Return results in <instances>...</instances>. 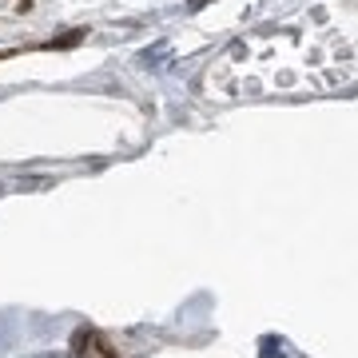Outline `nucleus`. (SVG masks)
<instances>
[{
    "label": "nucleus",
    "mask_w": 358,
    "mask_h": 358,
    "mask_svg": "<svg viewBox=\"0 0 358 358\" xmlns=\"http://www.w3.org/2000/svg\"><path fill=\"white\" fill-rule=\"evenodd\" d=\"M32 13V0H0V20H20Z\"/></svg>",
    "instance_id": "2"
},
{
    "label": "nucleus",
    "mask_w": 358,
    "mask_h": 358,
    "mask_svg": "<svg viewBox=\"0 0 358 358\" xmlns=\"http://www.w3.org/2000/svg\"><path fill=\"white\" fill-rule=\"evenodd\" d=\"M72 358H120V355H115V346L108 343V334L76 331V338H72Z\"/></svg>",
    "instance_id": "1"
}]
</instances>
